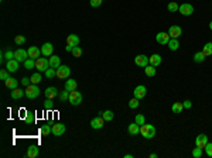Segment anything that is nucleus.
I'll use <instances>...</instances> for the list:
<instances>
[{
    "label": "nucleus",
    "instance_id": "obj_1",
    "mask_svg": "<svg viewBox=\"0 0 212 158\" xmlns=\"http://www.w3.org/2000/svg\"><path fill=\"white\" fill-rule=\"evenodd\" d=\"M140 134L144 138H147V140H150V138H153V137H156V127H154L153 124H143L140 126Z\"/></svg>",
    "mask_w": 212,
    "mask_h": 158
},
{
    "label": "nucleus",
    "instance_id": "obj_2",
    "mask_svg": "<svg viewBox=\"0 0 212 158\" xmlns=\"http://www.w3.org/2000/svg\"><path fill=\"white\" fill-rule=\"evenodd\" d=\"M48 68H49V59H47L44 57H40L38 59H35V69L38 72H45Z\"/></svg>",
    "mask_w": 212,
    "mask_h": 158
},
{
    "label": "nucleus",
    "instance_id": "obj_3",
    "mask_svg": "<svg viewBox=\"0 0 212 158\" xmlns=\"http://www.w3.org/2000/svg\"><path fill=\"white\" fill-rule=\"evenodd\" d=\"M68 100H69V103L72 105V106H78V105L82 103V95H81V92H78L77 89H75V91H71Z\"/></svg>",
    "mask_w": 212,
    "mask_h": 158
},
{
    "label": "nucleus",
    "instance_id": "obj_4",
    "mask_svg": "<svg viewBox=\"0 0 212 158\" xmlns=\"http://www.w3.org/2000/svg\"><path fill=\"white\" fill-rule=\"evenodd\" d=\"M26 96H27L28 99H35V97H38L40 96V89H38V86L34 85V83L27 86V88H26Z\"/></svg>",
    "mask_w": 212,
    "mask_h": 158
},
{
    "label": "nucleus",
    "instance_id": "obj_5",
    "mask_svg": "<svg viewBox=\"0 0 212 158\" xmlns=\"http://www.w3.org/2000/svg\"><path fill=\"white\" fill-rule=\"evenodd\" d=\"M69 75H71L69 67H67V65H59V67L57 68V78L67 79V78H69Z\"/></svg>",
    "mask_w": 212,
    "mask_h": 158
},
{
    "label": "nucleus",
    "instance_id": "obj_6",
    "mask_svg": "<svg viewBox=\"0 0 212 158\" xmlns=\"http://www.w3.org/2000/svg\"><path fill=\"white\" fill-rule=\"evenodd\" d=\"M146 95H147V89H146V86H143V85L136 86L134 91H133V96L137 97L139 100H140V99H144Z\"/></svg>",
    "mask_w": 212,
    "mask_h": 158
},
{
    "label": "nucleus",
    "instance_id": "obj_7",
    "mask_svg": "<svg viewBox=\"0 0 212 158\" xmlns=\"http://www.w3.org/2000/svg\"><path fill=\"white\" fill-rule=\"evenodd\" d=\"M170 34L168 33H164V31H161V33H158L156 35V41L158 44H161V45H167L168 44V41H170Z\"/></svg>",
    "mask_w": 212,
    "mask_h": 158
},
{
    "label": "nucleus",
    "instance_id": "obj_8",
    "mask_svg": "<svg viewBox=\"0 0 212 158\" xmlns=\"http://www.w3.org/2000/svg\"><path fill=\"white\" fill-rule=\"evenodd\" d=\"M65 130H67V127H65V124H62V123H57V124H54L51 127V133L57 137L62 136V134L65 133Z\"/></svg>",
    "mask_w": 212,
    "mask_h": 158
},
{
    "label": "nucleus",
    "instance_id": "obj_9",
    "mask_svg": "<svg viewBox=\"0 0 212 158\" xmlns=\"http://www.w3.org/2000/svg\"><path fill=\"white\" fill-rule=\"evenodd\" d=\"M134 64L140 68H146L147 65H150L148 64V57H146V55H143V54L137 55V57L134 58Z\"/></svg>",
    "mask_w": 212,
    "mask_h": 158
},
{
    "label": "nucleus",
    "instance_id": "obj_10",
    "mask_svg": "<svg viewBox=\"0 0 212 158\" xmlns=\"http://www.w3.org/2000/svg\"><path fill=\"white\" fill-rule=\"evenodd\" d=\"M178 12L181 13L182 16H191L194 13V6L192 4H190V3H182L181 6H180Z\"/></svg>",
    "mask_w": 212,
    "mask_h": 158
},
{
    "label": "nucleus",
    "instance_id": "obj_11",
    "mask_svg": "<svg viewBox=\"0 0 212 158\" xmlns=\"http://www.w3.org/2000/svg\"><path fill=\"white\" fill-rule=\"evenodd\" d=\"M14 58L19 62H24L28 58V51H26V49H23V48H19L17 51H14Z\"/></svg>",
    "mask_w": 212,
    "mask_h": 158
},
{
    "label": "nucleus",
    "instance_id": "obj_12",
    "mask_svg": "<svg viewBox=\"0 0 212 158\" xmlns=\"http://www.w3.org/2000/svg\"><path fill=\"white\" fill-rule=\"evenodd\" d=\"M103 126H105V118L102 117V116H101V117L92 118V122H91V127L95 128V130H101Z\"/></svg>",
    "mask_w": 212,
    "mask_h": 158
},
{
    "label": "nucleus",
    "instance_id": "obj_13",
    "mask_svg": "<svg viewBox=\"0 0 212 158\" xmlns=\"http://www.w3.org/2000/svg\"><path fill=\"white\" fill-rule=\"evenodd\" d=\"M52 52H54V45H52L51 43L43 44V47H41V54H43L44 57H51Z\"/></svg>",
    "mask_w": 212,
    "mask_h": 158
},
{
    "label": "nucleus",
    "instance_id": "obj_14",
    "mask_svg": "<svg viewBox=\"0 0 212 158\" xmlns=\"http://www.w3.org/2000/svg\"><path fill=\"white\" fill-rule=\"evenodd\" d=\"M206 144H208V136H205V134L197 136V138H195V146L201 147V148H205Z\"/></svg>",
    "mask_w": 212,
    "mask_h": 158
},
{
    "label": "nucleus",
    "instance_id": "obj_15",
    "mask_svg": "<svg viewBox=\"0 0 212 158\" xmlns=\"http://www.w3.org/2000/svg\"><path fill=\"white\" fill-rule=\"evenodd\" d=\"M19 65H20V62L17 61L16 58H13V59L7 61V64H6V69L9 71V72H16V71L19 69Z\"/></svg>",
    "mask_w": 212,
    "mask_h": 158
},
{
    "label": "nucleus",
    "instance_id": "obj_16",
    "mask_svg": "<svg viewBox=\"0 0 212 158\" xmlns=\"http://www.w3.org/2000/svg\"><path fill=\"white\" fill-rule=\"evenodd\" d=\"M168 34L171 38H178L180 35L182 34V30L180 26H171V27L168 28Z\"/></svg>",
    "mask_w": 212,
    "mask_h": 158
},
{
    "label": "nucleus",
    "instance_id": "obj_17",
    "mask_svg": "<svg viewBox=\"0 0 212 158\" xmlns=\"http://www.w3.org/2000/svg\"><path fill=\"white\" fill-rule=\"evenodd\" d=\"M27 51H28V58L38 59L41 57V48H38V47H30Z\"/></svg>",
    "mask_w": 212,
    "mask_h": 158
},
{
    "label": "nucleus",
    "instance_id": "obj_18",
    "mask_svg": "<svg viewBox=\"0 0 212 158\" xmlns=\"http://www.w3.org/2000/svg\"><path fill=\"white\" fill-rule=\"evenodd\" d=\"M44 93H45L47 99H54V97L58 96V91H57V88H54V86H49V88H47Z\"/></svg>",
    "mask_w": 212,
    "mask_h": 158
},
{
    "label": "nucleus",
    "instance_id": "obj_19",
    "mask_svg": "<svg viewBox=\"0 0 212 158\" xmlns=\"http://www.w3.org/2000/svg\"><path fill=\"white\" fill-rule=\"evenodd\" d=\"M148 64L153 65V67H158L161 64V57L158 54H153L151 57H148Z\"/></svg>",
    "mask_w": 212,
    "mask_h": 158
},
{
    "label": "nucleus",
    "instance_id": "obj_20",
    "mask_svg": "<svg viewBox=\"0 0 212 158\" xmlns=\"http://www.w3.org/2000/svg\"><path fill=\"white\" fill-rule=\"evenodd\" d=\"M127 131H129L130 136H137V134H140V126L134 122V123H132V124H129Z\"/></svg>",
    "mask_w": 212,
    "mask_h": 158
},
{
    "label": "nucleus",
    "instance_id": "obj_21",
    "mask_svg": "<svg viewBox=\"0 0 212 158\" xmlns=\"http://www.w3.org/2000/svg\"><path fill=\"white\" fill-rule=\"evenodd\" d=\"M67 44L68 45H72V47H77L79 44V37L75 35V34H69L67 37Z\"/></svg>",
    "mask_w": 212,
    "mask_h": 158
},
{
    "label": "nucleus",
    "instance_id": "obj_22",
    "mask_svg": "<svg viewBox=\"0 0 212 158\" xmlns=\"http://www.w3.org/2000/svg\"><path fill=\"white\" fill-rule=\"evenodd\" d=\"M38 154H40V150H38V147L30 146V147L27 148V157H28V158H35V157H38Z\"/></svg>",
    "mask_w": 212,
    "mask_h": 158
},
{
    "label": "nucleus",
    "instance_id": "obj_23",
    "mask_svg": "<svg viewBox=\"0 0 212 158\" xmlns=\"http://www.w3.org/2000/svg\"><path fill=\"white\" fill-rule=\"evenodd\" d=\"M24 95H26V91H21V89H19V88H16V89H13V91H12V97L14 99V100L21 99Z\"/></svg>",
    "mask_w": 212,
    "mask_h": 158
},
{
    "label": "nucleus",
    "instance_id": "obj_24",
    "mask_svg": "<svg viewBox=\"0 0 212 158\" xmlns=\"http://www.w3.org/2000/svg\"><path fill=\"white\" fill-rule=\"evenodd\" d=\"M4 83H6V88L7 89H12V91L19 86V81H17V79H14V78H9L7 81H4Z\"/></svg>",
    "mask_w": 212,
    "mask_h": 158
},
{
    "label": "nucleus",
    "instance_id": "obj_25",
    "mask_svg": "<svg viewBox=\"0 0 212 158\" xmlns=\"http://www.w3.org/2000/svg\"><path fill=\"white\" fill-rule=\"evenodd\" d=\"M59 65H61V59H59V57H57V55H51L49 57V67L51 68H58Z\"/></svg>",
    "mask_w": 212,
    "mask_h": 158
},
{
    "label": "nucleus",
    "instance_id": "obj_26",
    "mask_svg": "<svg viewBox=\"0 0 212 158\" xmlns=\"http://www.w3.org/2000/svg\"><path fill=\"white\" fill-rule=\"evenodd\" d=\"M168 48L171 49V51H177V49L180 48V41H178V38H170V41H168Z\"/></svg>",
    "mask_w": 212,
    "mask_h": 158
},
{
    "label": "nucleus",
    "instance_id": "obj_27",
    "mask_svg": "<svg viewBox=\"0 0 212 158\" xmlns=\"http://www.w3.org/2000/svg\"><path fill=\"white\" fill-rule=\"evenodd\" d=\"M77 86H78V83H77V81L75 79H68L67 82H65V89L67 91H75L77 89Z\"/></svg>",
    "mask_w": 212,
    "mask_h": 158
},
{
    "label": "nucleus",
    "instance_id": "obj_28",
    "mask_svg": "<svg viewBox=\"0 0 212 158\" xmlns=\"http://www.w3.org/2000/svg\"><path fill=\"white\" fill-rule=\"evenodd\" d=\"M101 116L105 118V122H112L115 117L113 112L112 110H105V112H101Z\"/></svg>",
    "mask_w": 212,
    "mask_h": 158
},
{
    "label": "nucleus",
    "instance_id": "obj_29",
    "mask_svg": "<svg viewBox=\"0 0 212 158\" xmlns=\"http://www.w3.org/2000/svg\"><path fill=\"white\" fill-rule=\"evenodd\" d=\"M144 73L148 76V78L156 76V67H153V65H147V67L144 68Z\"/></svg>",
    "mask_w": 212,
    "mask_h": 158
},
{
    "label": "nucleus",
    "instance_id": "obj_30",
    "mask_svg": "<svg viewBox=\"0 0 212 158\" xmlns=\"http://www.w3.org/2000/svg\"><path fill=\"white\" fill-rule=\"evenodd\" d=\"M182 109H184V106H182L181 102H175V103L171 106L172 113H175V114H178V113H181V112H182Z\"/></svg>",
    "mask_w": 212,
    "mask_h": 158
},
{
    "label": "nucleus",
    "instance_id": "obj_31",
    "mask_svg": "<svg viewBox=\"0 0 212 158\" xmlns=\"http://www.w3.org/2000/svg\"><path fill=\"white\" fill-rule=\"evenodd\" d=\"M23 64H24L26 69H33V68H35V59H33V58H27Z\"/></svg>",
    "mask_w": 212,
    "mask_h": 158
},
{
    "label": "nucleus",
    "instance_id": "obj_32",
    "mask_svg": "<svg viewBox=\"0 0 212 158\" xmlns=\"http://www.w3.org/2000/svg\"><path fill=\"white\" fill-rule=\"evenodd\" d=\"M202 52L205 57H209V55H212V43H206L205 45H204V48H202Z\"/></svg>",
    "mask_w": 212,
    "mask_h": 158
},
{
    "label": "nucleus",
    "instance_id": "obj_33",
    "mask_svg": "<svg viewBox=\"0 0 212 158\" xmlns=\"http://www.w3.org/2000/svg\"><path fill=\"white\" fill-rule=\"evenodd\" d=\"M44 75H45L47 79H52L54 76H57V69H55V68H51V67H49L48 69L44 72Z\"/></svg>",
    "mask_w": 212,
    "mask_h": 158
},
{
    "label": "nucleus",
    "instance_id": "obj_34",
    "mask_svg": "<svg viewBox=\"0 0 212 158\" xmlns=\"http://www.w3.org/2000/svg\"><path fill=\"white\" fill-rule=\"evenodd\" d=\"M41 81H43V76H41L40 72H35L31 75V83H34V85H37V83H40Z\"/></svg>",
    "mask_w": 212,
    "mask_h": 158
},
{
    "label": "nucleus",
    "instance_id": "obj_35",
    "mask_svg": "<svg viewBox=\"0 0 212 158\" xmlns=\"http://www.w3.org/2000/svg\"><path fill=\"white\" fill-rule=\"evenodd\" d=\"M24 120L27 124H34V123H35V114H34V113H27Z\"/></svg>",
    "mask_w": 212,
    "mask_h": 158
},
{
    "label": "nucleus",
    "instance_id": "obj_36",
    "mask_svg": "<svg viewBox=\"0 0 212 158\" xmlns=\"http://www.w3.org/2000/svg\"><path fill=\"white\" fill-rule=\"evenodd\" d=\"M205 58H206V57L202 54V52H197V54L194 55V61L197 62V64H200V62H204V61H205Z\"/></svg>",
    "mask_w": 212,
    "mask_h": 158
},
{
    "label": "nucleus",
    "instance_id": "obj_37",
    "mask_svg": "<svg viewBox=\"0 0 212 158\" xmlns=\"http://www.w3.org/2000/svg\"><path fill=\"white\" fill-rule=\"evenodd\" d=\"M202 150L204 148H201V147H195V148H194L192 150V157L194 158H201V157H202Z\"/></svg>",
    "mask_w": 212,
    "mask_h": 158
},
{
    "label": "nucleus",
    "instance_id": "obj_38",
    "mask_svg": "<svg viewBox=\"0 0 212 158\" xmlns=\"http://www.w3.org/2000/svg\"><path fill=\"white\" fill-rule=\"evenodd\" d=\"M168 12H171V13H175V12H178V9H180V6H178V3H175V2H171V3H168Z\"/></svg>",
    "mask_w": 212,
    "mask_h": 158
},
{
    "label": "nucleus",
    "instance_id": "obj_39",
    "mask_svg": "<svg viewBox=\"0 0 212 158\" xmlns=\"http://www.w3.org/2000/svg\"><path fill=\"white\" fill-rule=\"evenodd\" d=\"M134 122L137 123L139 126H143V124H144V123H146V118H144V116H143V114H140V113H139V114H136Z\"/></svg>",
    "mask_w": 212,
    "mask_h": 158
},
{
    "label": "nucleus",
    "instance_id": "obj_40",
    "mask_svg": "<svg viewBox=\"0 0 212 158\" xmlns=\"http://www.w3.org/2000/svg\"><path fill=\"white\" fill-rule=\"evenodd\" d=\"M72 55H74L75 58H79V57H82V48L81 47H74L72 48Z\"/></svg>",
    "mask_w": 212,
    "mask_h": 158
},
{
    "label": "nucleus",
    "instance_id": "obj_41",
    "mask_svg": "<svg viewBox=\"0 0 212 158\" xmlns=\"http://www.w3.org/2000/svg\"><path fill=\"white\" fill-rule=\"evenodd\" d=\"M139 99L137 97H133V99H130V102H129V107L130 109H137L139 107Z\"/></svg>",
    "mask_w": 212,
    "mask_h": 158
},
{
    "label": "nucleus",
    "instance_id": "obj_42",
    "mask_svg": "<svg viewBox=\"0 0 212 158\" xmlns=\"http://www.w3.org/2000/svg\"><path fill=\"white\" fill-rule=\"evenodd\" d=\"M40 133H41V136H48V134L51 133V127H49L48 124H44L43 127H41Z\"/></svg>",
    "mask_w": 212,
    "mask_h": 158
},
{
    "label": "nucleus",
    "instance_id": "obj_43",
    "mask_svg": "<svg viewBox=\"0 0 212 158\" xmlns=\"http://www.w3.org/2000/svg\"><path fill=\"white\" fill-rule=\"evenodd\" d=\"M59 99H61V102H65V100H68L69 99V91H62L61 92V95H59Z\"/></svg>",
    "mask_w": 212,
    "mask_h": 158
},
{
    "label": "nucleus",
    "instance_id": "obj_44",
    "mask_svg": "<svg viewBox=\"0 0 212 158\" xmlns=\"http://www.w3.org/2000/svg\"><path fill=\"white\" fill-rule=\"evenodd\" d=\"M14 43L17 44V45H21V44L26 43V37H24V35H17V37L14 38Z\"/></svg>",
    "mask_w": 212,
    "mask_h": 158
},
{
    "label": "nucleus",
    "instance_id": "obj_45",
    "mask_svg": "<svg viewBox=\"0 0 212 158\" xmlns=\"http://www.w3.org/2000/svg\"><path fill=\"white\" fill-rule=\"evenodd\" d=\"M10 76H9V71L7 69H2L0 71V79H3V81H7Z\"/></svg>",
    "mask_w": 212,
    "mask_h": 158
},
{
    "label": "nucleus",
    "instance_id": "obj_46",
    "mask_svg": "<svg viewBox=\"0 0 212 158\" xmlns=\"http://www.w3.org/2000/svg\"><path fill=\"white\" fill-rule=\"evenodd\" d=\"M4 58H6L7 61L13 59V58H14V51H12V49H7V51L4 52Z\"/></svg>",
    "mask_w": 212,
    "mask_h": 158
},
{
    "label": "nucleus",
    "instance_id": "obj_47",
    "mask_svg": "<svg viewBox=\"0 0 212 158\" xmlns=\"http://www.w3.org/2000/svg\"><path fill=\"white\" fill-rule=\"evenodd\" d=\"M205 152H206V155H208V157H212V143H209L208 141V144H206L205 146Z\"/></svg>",
    "mask_w": 212,
    "mask_h": 158
},
{
    "label": "nucleus",
    "instance_id": "obj_48",
    "mask_svg": "<svg viewBox=\"0 0 212 158\" xmlns=\"http://www.w3.org/2000/svg\"><path fill=\"white\" fill-rule=\"evenodd\" d=\"M52 107H54V103H52V99H47L45 103H44V109H48L51 110Z\"/></svg>",
    "mask_w": 212,
    "mask_h": 158
},
{
    "label": "nucleus",
    "instance_id": "obj_49",
    "mask_svg": "<svg viewBox=\"0 0 212 158\" xmlns=\"http://www.w3.org/2000/svg\"><path fill=\"white\" fill-rule=\"evenodd\" d=\"M21 83L26 86V88H27V86H30L31 85V78H27V76H26V78H23L21 79Z\"/></svg>",
    "mask_w": 212,
    "mask_h": 158
},
{
    "label": "nucleus",
    "instance_id": "obj_50",
    "mask_svg": "<svg viewBox=\"0 0 212 158\" xmlns=\"http://www.w3.org/2000/svg\"><path fill=\"white\" fill-rule=\"evenodd\" d=\"M102 4V0H91V6L92 7H99Z\"/></svg>",
    "mask_w": 212,
    "mask_h": 158
},
{
    "label": "nucleus",
    "instance_id": "obj_51",
    "mask_svg": "<svg viewBox=\"0 0 212 158\" xmlns=\"http://www.w3.org/2000/svg\"><path fill=\"white\" fill-rule=\"evenodd\" d=\"M182 106H184V109H191L192 102H191V100H184V102H182Z\"/></svg>",
    "mask_w": 212,
    "mask_h": 158
},
{
    "label": "nucleus",
    "instance_id": "obj_52",
    "mask_svg": "<svg viewBox=\"0 0 212 158\" xmlns=\"http://www.w3.org/2000/svg\"><path fill=\"white\" fill-rule=\"evenodd\" d=\"M72 48H74V47H72V45H68V44H67V47H65V49H67L68 52H72Z\"/></svg>",
    "mask_w": 212,
    "mask_h": 158
},
{
    "label": "nucleus",
    "instance_id": "obj_53",
    "mask_svg": "<svg viewBox=\"0 0 212 158\" xmlns=\"http://www.w3.org/2000/svg\"><path fill=\"white\" fill-rule=\"evenodd\" d=\"M125 158H133V155L132 154H126L125 155Z\"/></svg>",
    "mask_w": 212,
    "mask_h": 158
},
{
    "label": "nucleus",
    "instance_id": "obj_54",
    "mask_svg": "<svg viewBox=\"0 0 212 158\" xmlns=\"http://www.w3.org/2000/svg\"><path fill=\"white\" fill-rule=\"evenodd\" d=\"M150 157L151 158H157V154H154V152H153V154H150Z\"/></svg>",
    "mask_w": 212,
    "mask_h": 158
},
{
    "label": "nucleus",
    "instance_id": "obj_55",
    "mask_svg": "<svg viewBox=\"0 0 212 158\" xmlns=\"http://www.w3.org/2000/svg\"><path fill=\"white\" fill-rule=\"evenodd\" d=\"M209 28H211V30H212V21L209 23Z\"/></svg>",
    "mask_w": 212,
    "mask_h": 158
}]
</instances>
